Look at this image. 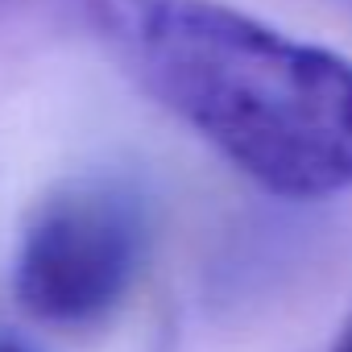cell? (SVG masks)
Masks as SVG:
<instances>
[{"label":"cell","instance_id":"5b68a950","mask_svg":"<svg viewBox=\"0 0 352 352\" xmlns=\"http://www.w3.org/2000/svg\"><path fill=\"white\" fill-rule=\"evenodd\" d=\"M344 5H348V9H352V0H344Z\"/></svg>","mask_w":352,"mask_h":352},{"label":"cell","instance_id":"7a4b0ae2","mask_svg":"<svg viewBox=\"0 0 352 352\" xmlns=\"http://www.w3.org/2000/svg\"><path fill=\"white\" fill-rule=\"evenodd\" d=\"M145 241V204L124 183H67L30 216L13 265V290L42 323H96L137 282Z\"/></svg>","mask_w":352,"mask_h":352},{"label":"cell","instance_id":"277c9868","mask_svg":"<svg viewBox=\"0 0 352 352\" xmlns=\"http://www.w3.org/2000/svg\"><path fill=\"white\" fill-rule=\"evenodd\" d=\"M0 352H34L25 340H17V336H9V331H0Z\"/></svg>","mask_w":352,"mask_h":352},{"label":"cell","instance_id":"6da1fadb","mask_svg":"<svg viewBox=\"0 0 352 352\" xmlns=\"http://www.w3.org/2000/svg\"><path fill=\"white\" fill-rule=\"evenodd\" d=\"M108 58L282 199L352 191V63L220 0H83Z\"/></svg>","mask_w":352,"mask_h":352},{"label":"cell","instance_id":"3957f363","mask_svg":"<svg viewBox=\"0 0 352 352\" xmlns=\"http://www.w3.org/2000/svg\"><path fill=\"white\" fill-rule=\"evenodd\" d=\"M327 352H352V315L344 319V327L336 331V340H331V348Z\"/></svg>","mask_w":352,"mask_h":352}]
</instances>
